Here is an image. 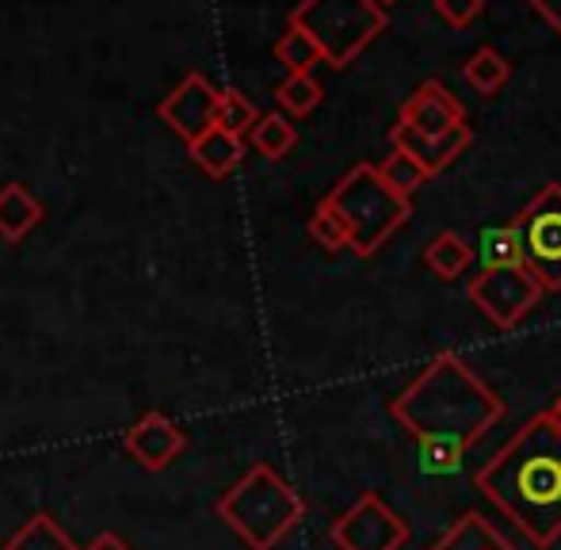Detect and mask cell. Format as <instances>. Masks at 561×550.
<instances>
[{
    "label": "cell",
    "instance_id": "obj_6",
    "mask_svg": "<svg viewBox=\"0 0 561 550\" xmlns=\"http://www.w3.org/2000/svg\"><path fill=\"white\" fill-rule=\"evenodd\" d=\"M512 222L524 233V261L542 290H561V184H542Z\"/></svg>",
    "mask_w": 561,
    "mask_h": 550
},
{
    "label": "cell",
    "instance_id": "obj_17",
    "mask_svg": "<svg viewBox=\"0 0 561 550\" xmlns=\"http://www.w3.org/2000/svg\"><path fill=\"white\" fill-rule=\"evenodd\" d=\"M478 256L481 268H519L524 261V233L516 222L508 226H489L478 238Z\"/></svg>",
    "mask_w": 561,
    "mask_h": 550
},
{
    "label": "cell",
    "instance_id": "obj_26",
    "mask_svg": "<svg viewBox=\"0 0 561 550\" xmlns=\"http://www.w3.org/2000/svg\"><path fill=\"white\" fill-rule=\"evenodd\" d=\"M481 12H485V0H436V15L458 31L470 27Z\"/></svg>",
    "mask_w": 561,
    "mask_h": 550
},
{
    "label": "cell",
    "instance_id": "obj_2",
    "mask_svg": "<svg viewBox=\"0 0 561 550\" xmlns=\"http://www.w3.org/2000/svg\"><path fill=\"white\" fill-rule=\"evenodd\" d=\"M473 482L535 547H554L561 539V416L535 413Z\"/></svg>",
    "mask_w": 561,
    "mask_h": 550
},
{
    "label": "cell",
    "instance_id": "obj_12",
    "mask_svg": "<svg viewBox=\"0 0 561 550\" xmlns=\"http://www.w3.org/2000/svg\"><path fill=\"white\" fill-rule=\"evenodd\" d=\"M398 119L405 123V127L421 130V135H447V130H455L458 123H466V107L450 96L447 84L424 81L421 89L401 104Z\"/></svg>",
    "mask_w": 561,
    "mask_h": 550
},
{
    "label": "cell",
    "instance_id": "obj_22",
    "mask_svg": "<svg viewBox=\"0 0 561 550\" xmlns=\"http://www.w3.org/2000/svg\"><path fill=\"white\" fill-rule=\"evenodd\" d=\"M310 238L313 245H321L325 253H340V249H352V230H347L344 215L329 199H321L310 215Z\"/></svg>",
    "mask_w": 561,
    "mask_h": 550
},
{
    "label": "cell",
    "instance_id": "obj_24",
    "mask_svg": "<svg viewBox=\"0 0 561 550\" xmlns=\"http://www.w3.org/2000/svg\"><path fill=\"white\" fill-rule=\"evenodd\" d=\"M256 123H260V112H256V104L244 96V92L229 89V92L218 96V127H222V130L244 138V135H252V127H256Z\"/></svg>",
    "mask_w": 561,
    "mask_h": 550
},
{
    "label": "cell",
    "instance_id": "obj_15",
    "mask_svg": "<svg viewBox=\"0 0 561 550\" xmlns=\"http://www.w3.org/2000/svg\"><path fill=\"white\" fill-rule=\"evenodd\" d=\"M432 550H516V547H512L481 513H466L450 524L444 531V539Z\"/></svg>",
    "mask_w": 561,
    "mask_h": 550
},
{
    "label": "cell",
    "instance_id": "obj_19",
    "mask_svg": "<svg viewBox=\"0 0 561 550\" xmlns=\"http://www.w3.org/2000/svg\"><path fill=\"white\" fill-rule=\"evenodd\" d=\"M4 550H77V543L69 539V531L61 528L54 516L38 513L15 531L12 539L4 543Z\"/></svg>",
    "mask_w": 561,
    "mask_h": 550
},
{
    "label": "cell",
    "instance_id": "obj_8",
    "mask_svg": "<svg viewBox=\"0 0 561 550\" xmlns=\"http://www.w3.org/2000/svg\"><path fill=\"white\" fill-rule=\"evenodd\" d=\"M329 536L340 550H401L409 543V524L378 493H363Z\"/></svg>",
    "mask_w": 561,
    "mask_h": 550
},
{
    "label": "cell",
    "instance_id": "obj_18",
    "mask_svg": "<svg viewBox=\"0 0 561 550\" xmlns=\"http://www.w3.org/2000/svg\"><path fill=\"white\" fill-rule=\"evenodd\" d=\"M462 77L478 96H496V92L508 84L512 66L504 54L493 50V46H481V50H473V58L462 66Z\"/></svg>",
    "mask_w": 561,
    "mask_h": 550
},
{
    "label": "cell",
    "instance_id": "obj_14",
    "mask_svg": "<svg viewBox=\"0 0 561 550\" xmlns=\"http://www.w3.org/2000/svg\"><path fill=\"white\" fill-rule=\"evenodd\" d=\"M187 149H192V161L215 180L229 176V172H233L237 164H241V157H244V141L237 135H229V130H222V127H215L210 135L192 141Z\"/></svg>",
    "mask_w": 561,
    "mask_h": 550
},
{
    "label": "cell",
    "instance_id": "obj_29",
    "mask_svg": "<svg viewBox=\"0 0 561 550\" xmlns=\"http://www.w3.org/2000/svg\"><path fill=\"white\" fill-rule=\"evenodd\" d=\"M554 413H558V416H561V398H558V405H554Z\"/></svg>",
    "mask_w": 561,
    "mask_h": 550
},
{
    "label": "cell",
    "instance_id": "obj_11",
    "mask_svg": "<svg viewBox=\"0 0 561 550\" xmlns=\"http://www.w3.org/2000/svg\"><path fill=\"white\" fill-rule=\"evenodd\" d=\"M390 141H393V149H405L428 176H439L447 164H455L458 157L470 149L473 130H470V123H458V127L447 130V135H421V130L405 127V123L398 119L390 130Z\"/></svg>",
    "mask_w": 561,
    "mask_h": 550
},
{
    "label": "cell",
    "instance_id": "obj_23",
    "mask_svg": "<svg viewBox=\"0 0 561 550\" xmlns=\"http://www.w3.org/2000/svg\"><path fill=\"white\" fill-rule=\"evenodd\" d=\"M321 84L313 81V73H287L283 77V84L275 89V100H279V107L287 115H295V119H302V115H310L313 107L321 104Z\"/></svg>",
    "mask_w": 561,
    "mask_h": 550
},
{
    "label": "cell",
    "instance_id": "obj_16",
    "mask_svg": "<svg viewBox=\"0 0 561 550\" xmlns=\"http://www.w3.org/2000/svg\"><path fill=\"white\" fill-rule=\"evenodd\" d=\"M473 264V245L466 238H458L455 230H444L424 245V268L439 279H458Z\"/></svg>",
    "mask_w": 561,
    "mask_h": 550
},
{
    "label": "cell",
    "instance_id": "obj_3",
    "mask_svg": "<svg viewBox=\"0 0 561 550\" xmlns=\"http://www.w3.org/2000/svg\"><path fill=\"white\" fill-rule=\"evenodd\" d=\"M218 516L237 531V539L249 543V550H275L302 524L306 505L267 462H256L218 501Z\"/></svg>",
    "mask_w": 561,
    "mask_h": 550
},
{
    "label": "cell",
    "instance_id": "obj_10",
    "mask_svg": "<svg viewBox=\"0 0 561 550\" xmlns=\"http://www.w3.org/2000/svg\"><path fill=\"white\" fill-rule=\"evenodd\" d=\"M123 447L141 470L161 474V470H169L172 462L184 455L187 436H184V428H180L176 421H169L164 413H146L141 421H134L130 428H126Z\"/></svg>",
    "mask_w": 561,
    "mask_h": 550
},
{
    "label": "cell",
    "instance_id": "obj_28",
    "mask_svg": "<svg viewBox=\"0 0 561 550\" xmlns=\"http://www.w3.org/2000/svg\"><path fill=\"white\" fill-rule=\"evenodd\" d=\"M84 550H134V547L126 543L123 536H115V531H100V536L92 539V543L84 547Z\"/></svg>",
    "mask_w": 561,
    "mask_h": 550
},
{
    "label": "cell",
    "instance_id": "obj_4",
    "mask_svg": "<svg viewBox=\"0 0 561 550\" xmlns=\"http://www.w3.org/2000/svg\"><path fill=\"white\" fill-rule=\"evenodd\" d=\"M325 199L344 215L347 230H352L355 256H375L413 215V199L393 192L382 172H378V164L367 161H359L352 172H344Z\"/></svg>",
    "mask_w": 561,
    "mask_h": 550
},
{
    "label": "cell",
    "instance_id": "obj_13",
    "mask_svg": "<svg viewBox=\"0 0 561 550\" xmlns=\"http://www.w3.org/2000/svg\"><path fill=\"white\" fill-rule=\"evenodd\" d=\"M43 222V207L23 184H4L0 187V238L4 241H23L35 226Z\"/></svg>",
    "mask_w": 561,
    "mask_h": 550
},
{
    "label": "cell",
    "instance_id": "obj_20",
    "mask_svg": "<svg viewBox=\"0 0 561 550\" xmlns=\"http://www.w3.org/2000/svg\"><path fill=\"white\" fill-rule=\"evenodd\" d=\"M275 61H283L287 73H313V66L325 61V54H321V46L313 43L302 27L287 23V31H283L279 43H275Z\"/></svg>",
    "mask_w": 561,
    "mask_h": 550
},
{
    "label": "cell",
    "instance_id": "obj_25",
    "mask_svg": "<svg viewBox=\"0 0 561 550\" xmlns=\"http://www.w3.org/2000/svg\"><path fill=\"white\" fill-rule=\"evenodd\" d=\"M378 172H382V176H386V184H390L393 192L409 195V199H413V192H416V187H421L424 180H428V172H424L421 164H416L413 157L405 153V149H393V153L386 157L382 164H378Z\"/></svg>",
    "mask_w": 561,
    "mask_h": 550
},
{
    "label": "cell",
    "instance_id": "obj_30",
    "mask_svg": "<svg viewBox=\"0 0 561 550\" xmlns=\"http://www.w3.org/2000/svg\"><path fill=\"white\" fill-rule=\"evenodd\" d=\"M378 4H382V8H386V4H393V0H378Z\"/></svg>",
    "mask_w": 561,
    "mask_h": 550
},
{
    "label": "cell",
    "instance_id": "obj_1",
    "mask_svg": "<svg viewBox=\"0 0 561 550\" xmlns=\"http://www.w3.org/2000/svg\"><path fill=\"white\" fill-rule=\"evenodd\" d=\"M393 421L421 444L424 474H458L462 459L481 436L504 421V402L496 390L473 375V367L455 352H439L390 405Z\"/></svg>",
    "mask_w": 561,
    "mask_h": 550
},
{
    "label": "cell",
    "instance_id": "obj_5",
    "mask_svg": "<svg viewBox=\"0 0 561 550\" xmlns=\"http://www.w3.org/2000/svg\"><path fill=\"white\" fill-rule=\"evenodd\" d=\"M287 23L302 27L321 46L325 66L344 69L382 35L390 15L378 0H302Z\"/></svg>",
    "mask_w": 561,
    "mask_h": 550
},
{
    "label": "cell",
    "instance_id": "obj_21",
    "mask_svg": "<svg viewBox=\"0 0 561 550\" xmlns=\"http://www.w3.org/2000/svg\"><path fill=\"white\" fill-rule=\"evenodd\" d=\"M295 141H298L295 123H287V115H279V112L260 115V123L252 127V146H256V153H264L267 161L287 157L290 149H295Z\"/></svg>",
    "mask_w": 561,
    "mask_h": 550
},
{
    "label": "cell",
    "instance_id": "obj_27",
    "mask_svg": "<svg viewBox=\"0 0 561 550\" xmlns=\"http://www.w3.org/2000/svg\"><path fill=\"white\" fill-rule=\"evenodd\" d=\"M527 4H531L535 12H539L542 20H547L550 27H554L558 35H561V0H527Z\"/></svg>",
    "mask_w": 561,
    "mask_h": 550
},
{
    "label": "cell",
    "instance_id": "obj_9",
    "mask_svg": "<svg viewBox=\"0 0 561 550\" xmlns=\"http://www.w3.org/2000/svg\"><path fill=\"white\" fill-rule=\"evenodd\" d=\"M218 96H222V92H218L207 77L187 73L184 81L157 104V115H161V123L172 135H180L192 146V141H199L203 135H210V130L218 127Z\"/></svg>",
    "mask_w": 561,
    "mask_h": 550
},
{
    "label": "cell",
    "instance_id": "obj_7",
    "mask_svg": "<svg viewBox=\"0 0 561 550\" xmlns=\"http://www.w3.org/2000/svg\"><path fill=\"white\" fill-rule=\"evenodd\" d=\"M542 283L527 264L519 268H481L470 279V302L493 321L496 329H512L539 306Z\"/></svg>",
    "mask_w": 561,
    "mask_h": 550
}]
</instances>
